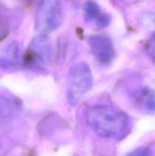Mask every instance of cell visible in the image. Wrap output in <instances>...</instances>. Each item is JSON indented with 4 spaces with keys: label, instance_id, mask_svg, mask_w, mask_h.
Returning <instances> with one entry per match:
<instances>
[{
    "label": "cell",
    "instance_id": "obj_6",
    "mask_svg": "<svg viewBox=\"0 0 155 156\" xmlns=\"http://www.w3.org/2000/svg\"><path fill=\"white\" fill-rule=\"evenodd\" d=\"M21 63V48L17 41L8 44L0 54V66L6 70H15Z\"/></svg>",
    "mask_w": 155,
    "mask_h": 156
},
{
    "label": "cell",
    "instance_id": "obj_12",
    "mask_svg": "<svg viewBox=\"0 0 155 156\" xmlns=\"http://www.w3.org/2000/svg\"><path fill=\"white\" fill-rule=\"evenodd\" d=\"M9 151V146L3 137L0 136V156H5Z\"/></svg>",
    "mask_w": 155,
    "mask_h": 156
},
{
    "label": "cell",
    "instance_id": "obj_4",
    "mask_svg": "<svg viewBox=\"0 0 155 156\" xmlns=\"http://www.w3.org/2000/svg\"><path fill=\"white\" fill-rule=\"evenodd\" d=\"M62 18V5L60 0H41L35 16V27L40 34L54 30Z\"/></svg>",
    "mask_w": 155,
    "mask_h": 156
},
{
    "label": "cell",
    "instance_id": "obj_9",
    "mask_svg": "<svg viewBox=\"0 0 155 156\" xmlns=\"http://www.w3.org/2000/svg\"><path fill=\"white\" fill-rule=\"evenodd\" d=\"M84 11L88 19L94 20L97 18H99L100 10L97 5L94 2H88L84 5Z\"/></svg>",
    "mask_w": 155,
    "mask_h": 156
},
{
    "label": "cell",
    "instance_id": "obj_8",
    "mask_svg": "<svg viewBox=\"0 0 155 156\" xmlns=\"http://www.w3.org/2000/svg\"><path fill=\"white\" fill-rule=\"evenodd\" d=\"M138 102L148 112L155 111V93L149 89H142L137 95Z\"/></svg>",
    "mask_w": 155,
    "mask_h": 156
},
{
    "label": "cell",
    "instance_id": "obj_13",
    "mask_svg": "<svg viewBox=\"0 0 155 156\" xmlns=\"http://www.w3.org/2000/svg\"><path fill=\"white\" fill-rule=\"evenodd\" d=\"M98 24L100 26H101V27H104V26L108 25V24H109V19H108V17L105 16V15L99 17Z\"/></svg>",
    "mask_w": 155,
    "mask_h": 156
},
{
    "label": "cell",
    "instance_id": "obj_5",
    "mask_svg": "<svg viewBox=\"0 0 155 156\" xmlns=\"http://www.w3.org/2000/svg\"><path fill=\"white\" fill-rule=\"evenodd\" d=\"M91 50L96 59L103 64L112 62L115 56L112 41L105 35H94L89 38Z\"/></svg>",
    "mask_w": 155,
    "mask_h": 156
},
{
    "label": "cell",
    "instance_id": "obj_7",
    "mask_svg": "<svg viewBox=\"0 0 155 156\" xmlns=\"http://www.w3.org/2000/svg\"><path fill=\"white\" fill-rule=\"evenodd\" d=\"M20 105L16 99L0 94V121L13 120L20 112Z\"/></svg>",
    "mask_w": 155,
    "mask_h": 156
},
{
    "label": "cell",
    "instance_id": "obj_10",
    "mask_svg": "<svg viewBox=\"0 0 155 156\" xmlns=\"http://www.w3.org/2000/svg\"><path fill=\"white\" fill-rule=\"evenodd\" d=\"M147 52L150 59L155 65V33L153 34L151 37L147 44Z\"/></svg>",
    "mask_w": 155,
    "mask_h": 156
},
{
    "label": "cell",
    "instance_id": "obj_2",
    "mask_svg": "<svg viewBox=\"0 0 155 156\" xmlns=\"http://www.w3.org/2000/svg\"><path fill=\"white\" fill-rule=\"evenodd\" d=\"M92 85L93 76L89 66L84 62L74 64L68 71L67 81V100L69 105H77Z\"/></svg>",
    "mask_w": 155,
    "mask_h": 156
},
{
    "label": "cell",
    "instance_id": "obj_3",
    "mask_svg": "<svg viewBox=\"0 0 155 156\" xmlns=\"http://www.w3.org/2000/svg\"><path fill=\"white\" fill-rule=\"evenodd\" d=\"M53 56L50 38L45 34H40L30 41L24 56L26 67L35 71L43 70L50 65Z\"/></svg>",
    "mask_w": 155,
    "mask_h": 156
},
{
    "label": "cell",
    "instance_id": "obj_11",
    "mask_svg": "<svg viewBox=\"0 0 155 156\" xmlns=\"http://www.w3.org/2000/svg\"><path fill=\"white\" fill-rule=\"evenodd\" d=\"M126 156H150V150L147 147H140L130 152Z\"/></svg>",
    "mask_w": 155,
    "mask_h": 156
},
{
    "label": "cell",
    "instance_id": "obj_1",
    "mask_svg": "<svg viewBox=\"0 0 155 156\" xmlns=\"http://www.w3.org/2000/svg\"><path fill=\"white\" fill-rule=\"evenodd\" d=\"M84 118L88 126L103 138L119 140L126 136L130 128L126 114L110 105L89 107L84 112Z\"/></svg>",
    "mask_w": 155,
    "mask_h": 156
}]
</instances>
